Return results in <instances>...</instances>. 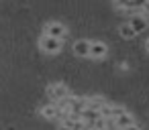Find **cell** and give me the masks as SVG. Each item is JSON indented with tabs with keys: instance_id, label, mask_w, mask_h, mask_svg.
<instances>
[{
	"instance_id": "cell-1",
	"label": "cell",
	"mask_w": 149,
	"mask_h": 130,
	"mask_svg": "<svg viewBox=\"0 0 149 130\" xmlns=\"http://www.w3.org/2000/svg\"><path fill=\"white\" fill-rule=\"evenodd\" d=\"M43 35H45V37H51V39L63 41L65 35H68V29H65V25H61V23H57V21H51V23H47V25L43 27Z\"/></svg>"
},
{
	"instance_id": "cell-2",
	"label": "cell",
	"mask_w": 149,
	"mask_h": 130,
	"mask_svg": "<svg viewBox=\"0 0 149 130\" xmlns=\"http://www.w3.org/2000/svg\"><path fill=\"white\" fill-rule=\"evenodd\" d=\"M39 49L43 51V53H47V55H55V53H59L61 49H63V41H59V39H51V37H41L39 39Z\"/></svg>"
},
{
	"instance_id": "cell-3",
	"label": "cell",
	"mask_w": 149,
	"mask_h": 130,
	"mask_svg": "<svg viewBox=\"0 0 149 130\" xmlns=\"http://www.w3.org/2000/svg\"><path fill=\"white\" fill-rule=\"evenodd\" d=\"M47 96H49V100L51 102H61V100H65V98H70L72 94H70V89H68V85H63V83H51L49 87H47Z\"/></svg>"
},
{
	"instance_id": "cell-4",
	"label": "cell",
	"mask_w": 149,
	"mask_h": 130,
	"mask_svg": "<svg viewBox=\"0 0 149 130\" xmlns=\"http://www.w3.org/2000/svg\"><path fill=\"white\" fill-rule=\"evenodd\" d=\"M39 114H41L45 120H61V116H63V112L59 110V106H57L55 102L45 104V106L39 110Z\"/></svg>"
},
{
	"instance_id": "cell-5",
	"label": "cell",
	"mask_w": 149,
	"mask_h": 130,
	"mask_svg": "<svg viewBox=\"0 0 149 130\" xmlns=\"http://www.w3.org/2000/svg\"><path fill=\"white\" fill-rule=\"evenodd\" d=\"M74 53L78 55V57H90V49H92V41H88V39H80V41H76L74 43Z\"/></svg>"
},
{
	"instance_id": "cell-6",
	"label": "cell",
	"mask_w": 149,
	"mask_h": 130,
	"mask_svg": "<svg viewBox=\"0 0 149 130\" xmlns=\"http://www.w3.org/2000/svg\"><path fill=\"white\" fill-rule=\"evenodd\" d=\"M108 55V47L102 41H92V49H90V57L92 59H104Z\"/></svg>"
},
{
	"instance_id": "cell-7",
	"label": "cell",
	"mask_w": 149,
	"mask_h": 130,
	"mask_svg": "<svg viewBox=\"0 0 149 130\" xmlns=\"http://www.w3.org/2000/svg\"><path fill=\"white\" fill-rule=\"evenodd\" d=\"M98 120H102L100 112H94V110H88V108H86V110L82 112V122H84V124H86L88 128H94Z\"/></svg>"
},
{
	"instance_id": "cell-8",
	"label": "cell",
	"mask_w": 149,
	"mask_h": 130,
	"mask_svg": "<svg viewBox=\"0 0 149 130\" xmlns=\"http://www.w3.org/2000/svg\"><path fill=\"white\" fill-rule=\"evenodd\" d=\"M129 25L133 27V31L139 35V33H143L147 27H149V23H147V19H145V14H135L131 21H129Z\"/></svg>"
},
{
	"instance_id": "cell-9",
	"label": "cell",
	"mask_w": 149,
	"mask_h": 130,
	"mask_svg": "<svg viewBox=\"0 0 149 130\" xmlns=\"http://www.w3.org/2000/svg\"><path fill=\"white\" fill-rule=\"evenodd\" d=\"M114 122H116L118 130H125V128H129V126H135V124H137V122H135V116H133L129 110H127L125 114H120V116H118Z\"/></svg>"
},
{
	"instance_id": "cell-10",
	"label": "cell",
	"mask_w": 149,
	"mask_h": 130,
	"mask_svg": "<svg viewBox=\"0 0 149 130\" xmlns=\"http://www.w3.org/2000/svg\"><path fill=\"white\" fill-rule=\"evenodd\" d=\"M106 104H108V102H106L104 98H100V96L86 98V108H88V110H94V112H100V110H102Z\"/></svg>"
},
{
	"instance_id": "cell-11",
	"label": "cell",
	"mask_w": 149,
	"mask_h": 130,
	"mask_svg": "<svg viewBox=\"0 0 149 130\" xmlns=\"http://www.w3.org/2000/svg\"><path fill=\"white\" fill-rule=\"evenodd\" d=\"M118 33H120L123 39H135V37H137V33L133 31V27H131L129 23H123V25L118 27Z\"/></svg>"
},
{
	"instance_id": "cell-12",
	"label": "cell",
	"mask_w": 149,
	"mask_h": 130,
	"mask_svg": "<svg viewBox=\"0 0 149 130\" xmlns=\"http://www.w3.org/2000/svg\"><path fill=\"white\" fill-rule=\"evenodd\" d=\"M143 14H145V17L149 14V0H145V2H143Z\"/></svg>"
},
{
	"instance_id": "cell-13",
	"label": "cell",
	"mask_w": 149,
	"mask_h": 130,
	"mask_svg": "<svg viewBox=\"0 0 149 130\" xmlns=\"http://www.w3.org/2000/svg\"><path fill=\"white\" fill-rule=\"evenodd\" d=\"M82 130H94V128H88V126H84V128H82Z\"/></svg>"
},
{
	"instance_id": "cell-14",
	"label": "cell",
	"mask_w": 149,
	"mask_h": 130,
	"mask_svg": "<svg viewBox=\"0 0 149 130\" xmlns=\"http://www.w3.org/2000/svg\"><path fill=\"white\" fill-rule=\"evenodd\" d=\"M147 49H149V39H147Z\"/></svg>"
}]
</instances>
